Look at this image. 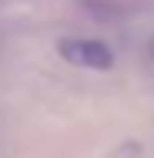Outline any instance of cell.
Returning a JSON list of instances; mask_svg holds the SVG:
<instances>
[{
	"label": "cell",
	"instance_id": "6da1fadb",
	"mask_svg": "<svg viewBox=\"0 0 154 158\" xmlns=\"http://www.w3.org/2000/svg\"><path fill=\"white\" fill-rule=\"evenodd\" d=\"M57 54L74 67H87V71H107L114 67V51L104 40L94 37H61L57 40Z\"/></svg>",
	"mask_w": 154,
	"mask_h": 158
}]
</instances>
